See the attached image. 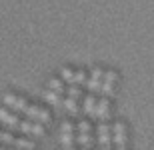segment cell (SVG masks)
Masks as SVG:
<instances>
[{
	"mask_svg": "<svg viewBox=\"0 0 154 150\" xmlns=\"http://www.w3.org/2000/svg\"><path fill=\"white\" fill-rule=\"evenodd\" d=\"M62 106L66 108V112H70V114H78V98L68 96L66 100H62Z\"/></svg>",
	"mask_w": 154,
	"mask_h": 150,
	"instance_id": "4fadbf2b",
	"label": "cell"
},
{
	"mask_svg": "<svg viewBox=\"0 0 154 150\" xmlns=\"http://www.w3.org/2000/svg\"><path fill=\"white\" fill-rule=\"evenodd\" d=\"M48 88H50V90H54V92H58V94H62L64 90H66V88H64V80H62V78H50Z\"/></svg>",
	"mask_w": 154,
	"mask_h": 150,
	"instance_id": "9a60e30c",
	"label": "cell"
},
{
	"mask_svg": "<svg viewBox=\"0 0 154 150\" xmlns=\"http://www.w3.org/2000/svg\"><path fill=\"white\" fill-rule=\"evenodd\" d=\"M80 146H92V136H90V122L80 120L78 122V136H76Z\"/></svg>",
	"mask_w": 154,
	"mask_h": 150,
	"instance_id": "5b68a950",
	"label": "cell"
},
{
	"mask_svg": "<svg viewBox=\"0 0 154 150\" xmlns=\"http://www.w3.org/2000/svg\"><path fill=\"white\" fill-rule=\"evenodd\" d=\"M82 104H84V106H82V108H84V112L88 116H92V118H94V112H96V98H94V94L90 92L84 98V102H82Z\"/></svg>",
	"mask_w": 154,
	"mask_h": 150,
	"instance_id": "8fae6325",
	"label": "cell"
},
{
	"mask_svg": "<svg viewBox=\"0 0 154 150\" xmlns=\"http://www.w3.org/2000/svg\"><path fill=\"white\" fill-rule=\"evenodd\" d=\"M60 78H62L64 82H68V84H72V80H74V70H70L68 66H64V68L60 70Z\"/></svg>",
	"mask_w": 154,
	"mask_h": 150,
	"instance_id": "2e32d148",
	"label": "cell"
},
{
	"mask_svg": "<svg viewBox=\"0 0 154 150\" xmlns=\"http://www.w3.org/2000/svg\"><path fill=\"white\" fill-rule=\"evenodd\" d=\"M110 112V104H108V96H102L100 100H96V112H94V118L98 120H106Z\"/></svg>",
	"mask_w": 154,
	"mask_h": 150,
	"instance_id": "30bf717a",
	"label": "cell"
},
{
	"mask_svg": "<svg viewBox=\"0 0 154 150\" xmlns=\"http://www.w3.org/2000/svg\"><path fill=\"white\" fill-rule=\"evenodd\" d=\"M102 78H104V72L100 68H94L92 70L90 78L86 80V86H88V90H90L92 94L94 92H100V86H102Z\"/></svg>",
	"mask_w": 154,
	"mask_h": 150,
	"instance_id": "52a82bcc",
	"label": "cell"
},
{
	"mask_svg": "<svg viewBox=\"0 0 154 150\" xmlns=\"http://www.w3.org/2000/svg\"><path fill=\"white\" fill-rule=\"evenodd\" d=\"M96 134H98V142H100L102 148H112V128L108 126L106 120H100Z\"/></svg>",
	"mask_w": 154,
	"mask_h": 150,
	"instance_id": "7a4b0ae2",
	"label": "cell"
},
{
	"mask_svg": "<svg viewBox=\"0 0 154 150\" xmlns=\"http://www.w3.org/2000/svg\"><path fill=\"white\" fill-rule=\"evenodd\" d=\"M86 82V70H76L74 72V80H72V84H84Z\"/></svg>",
	"mask_w": 154,
	"mask_h": 150,
	"instance_id": "ac0fdd59",
	"label": "cell"
},
{
	"mask_svg": "<svg viewBox=\"0 0 154 150\" xmlns=\"http://www.w3.org/2000/svg\"><path fill=\"white\" fill-rule=\"evenodd\" d=\"M44 100H46L48 104H54V106H60V104H62V98H60V94L54 92V90H50V88H48V90L44 92Z\"/></svg>",
	"mask_w": 154,
	"mask_h": 150,
	"instance_id": "5bb4252c",
	"label": "cell"
},
{
	"mask_svg": "<svg viewBox=\"0 0 154 150\" xmlns=\"http://www.w3.org/2000/svg\"><path fill=\"white\" fill-rule=\"evenodd\" d=\"M66 90H68V96H72V98H80V94H82V90L78 88V84H70Z\"/></svg>",
	"mask_w": 154,
	"mask_h": 150,
	"instance_id": "d6986e66",
	"label": "cell"
},
{
	"mask_svg": "<svg viewBox=\"0 0 154 150\" xmlns=\"http://www.w3.org/2000/svg\"><path fill=\"white\" fill-rule=\"evenodd\" d=\"M112 142H114L116 148L126 146V126L122 124V120H116L112 124Z\"/></svg>",
	"mask_w": 154,
	"mask_h": 150,
	"instance_id": "3957f363",
	"label": "cell"
},
{
	"mask_svg": "<svg viewBox=\"0 0 154 150\" xmlns=\"http://www.w3.org/2000/svg\"><path fill=\"white\" fill-rule=\"evenodd\" d=\"M18 130L24 132V134H32V136H42V134H44V126L36 120H30V118L28 120H20Z\"/></svg>",
	"mask_w": 154,
	"mask_h": 150,
	"instance_id": "277c9868",
	"label": "cell"
},
{
	"mask_svg": "<svg viewBox=\"0 0 154 150\" xmlns=\"http://www.w3.org/2000/svg\"><path fill=\"white\" fill-rule=\"evenodd\" d=\"M12 144L16 146V148H34V146H36L32 140H26V138H14Z\"/></svg>",
	"mask_w": 154,
	"mask_h": 150,
	"instance_id": "e0dca14e",
	"label": "cell"
},
{
	"mask_svg": "<svg viewBox=\"0 0 154 150\" xmlns=\"http://www.w3.org/2000/svg\"><path fill=\"white\" fill-rule=\"evenodd\" d=\"M24 114H26V118L36 120V122H40V124H48V122L52 120L50 112L46 108H42V106H36V104H28L26 110H24Z\"/></svg>",
	"mask_w": 154,
	"mask_h": 150,
	"instance_id": "6da1fadb",
	"label": "cell"
},
{
	"mask_svg": "<svg viewBox=\"0 0 154 150\" xmlns=\"http://www.w3.org/2000/svg\"><path fill=\"white\" fill-rule=\"evenodd\" d=\"M0 142H6V144H12L14 142V136L10 132H0Z\"/></svg>",
	"mask_w": 154,
	"mask_h": 150,
	"instance_id": "ffe728a7",
	"label": "cell"
},
{
	"mask_svg": "<svg viewBox=\"0 0 154 150\" xmlns=\"http://www.w3.org/2000/svg\"><path fill=\"white\" fill-rule=\"evenodd\" d=\"M60 130H74V124H72V122H62Z\"/></svg>",
	"mask_w": 154,
	"mask_h": 150,
	"instance_id": "44dd1931",
	"label": "cell"
},
{
	"mask_svg": "<svg viewBox=\"0 0 154 150\" xmlns=\"http://www.w3.org/2000/svg\"><path fill=\"white\" fill-rule=\"evenodd\" d=\"M60 144L64 148H72L74 146V130H60Z\"/></svg>",
	"mask_w": 154,
	"mask_h": 150,
	"instance_id": "7c38bea8",
	"label": "cell"
},
{
	"mask_svg": "<svg viewBox=\"0 0 154 150\" xmlns=\"http://www.w3.org/2000/svg\"><path fill=\"white\" fill-rule=\"evenodd\" d=\"M0 122H2L4 126L12 128V130H16V128H18V124H20V118H18L16 114L8 112L6 108H0Z\"/></svg>",
	"mask_w": 154,
	"mask_h": 150,
	"instance_id": "9c48e42d",
	"label": "cell"
},
{
	"mask_svg": "<svg viewBox=\"0 0 154 150\" xmlns=\"http://www.w3.org/2000/svg\"><path fill=\"white\" fill-rule=\"evenodd\" d=\"M4 104L8 106V108L16 110V112H22V114H24V110H26V106H28V102H26L24 98L14 96V94H6L4 96Z\"/></svg>",
	"mask_w": 154,
	"mask_h": 150,
	"instance_id": "ba28073f",
	"label": "cell"
},
{
	"mask_svg": "<svg viewBox=\"0 0 154 150\" xmlns=\"http://www.w3.org/2000/svg\"><path fill=\"white\" fill-rule=\"evenodd\" d=\"M118 80V74H116L114 70H108V72H104V78H102V86H100V92L104 96H110L112 90H114V82Z\"/></svg>",
	"mask_w": 154,
	"mask_h": 150,
	"instance_id": "8992f818",
	"label": "cell"
}]
</instances>
